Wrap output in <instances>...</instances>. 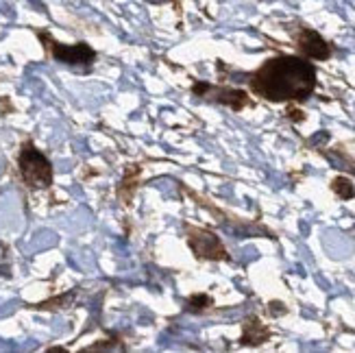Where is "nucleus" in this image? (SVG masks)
Masks as SVG:
<instances>
[{"label": "nucleus", "instance_id": "f257e3e1", "mask_svg": "<svg viewBox=\"0 0 355 353\" xmlns=\"http://www.w3.org/2000/svg\"><path fill=\"white\" fill-rule=\"evenodd\" d=\"M249 83L255 94L266 101L303 103L312 96L316 87V70L301 57L282 55L266 61Z\"/></svg>", "mask_w": 355, "mask_h": 353}, {"label": "nucleus", "instance_id": "f03ea898", "mask_svg": "<svg viewBox=\"0 0 355 353\" xmlns=\"http://www.w3.org/2000/svg\"><path fill=\"white\" fill-rule=\"evenodd\" d=\"M20 173L31 188H49L53 183V168L33 144H24L20 153Z\"/></svg>", "mask_w": 355, "mask_h": 353}, {"label": "nucleus", "instance_id": "7ed1b4c3", "mask_svg": "<svg viewBox=\"0 0 355 353\" xmlns=\"http://www.w3.org/2000/svg\"><path fill=\"white\" fill-rule=\"evenodd\" d=\"M188 244L198 259H229L220 238L207 229L188 227Z\"/></svg>", "mask_w": 355, "mask_h": 353}, {"label": "nucleus", "instance_id": "20e7f679", "mask_svg": "<svg viewBox=\"0 0 355 353\" xmlns=\"http://www.w3.org/2000/svg\"><path fill=\"white\" fill-rule=\"evenodd\" d=\"M192 92H194L196 96H203V98H211L216 103H223V105L231 107L234 112H240V110H244L246 105H251L249 94L242 92V89H234V87H216V85H209V83L196 81Z\"/></svg>", "mask_w": 355, "mask_h": 353}, {"label": "nucleus", "instance_id": "39448f33", "mask_svg": "<svg viewBox=\"0 0 355 353\" xmlns=\"http://www.w3.org/2000/svg\"><path fill=\"white\" fill-rule=\"evenodd\" d=\"M53 55H55V59L64 61V64H70V66H89L96 57L87 44H74V46L55 44Z\"/></svg>", "mask_w": 355, "mask_h": 353}, {"label": "nucleus", "instance_id": "423d86ee", "mask_svg": "<svg viewBox=\"0 0 355 353\" xmlns=\"http://www.w3.org/2000/svg\"><path fill=\"white\" fill-rule=\"evenodd\" d=\"M299 49L303 55L307 57H312V59H329L331 55V49H329V44L322 40L316 31H310V28H305L301 31V35H299Z\"/></svg>", "mask_w": 355, "mask_h": 353}, {"label": "nucleus", "instance_id": "0eeeda50", "mask_svg": "<svg viewBox=\"0 0 355 353\" xmlns=\"http://www.w3.org/2000/svg\"><path fill=\"white\" fill-rule=\"evenodd\" d=\"M270 338V329L261 323L257 316H249L244 320L242 325V338L240 343L246 347H257V345H264Z\"/></svg>", "mask_w": 355, "mask_h": 353}, {"label": "nucleus", "instance_id": "6e6552de", "mask_svg": "<svg viewBox=\"0 0 355 353\" xmlns=\"http://www.w3.org/2000/svg\"><path fill=\"white\" fill-rule=\"evenodd\" d=\"M331 190L343 198V201H349V198H353L355 196V188H353V183H351V179H347V177H336L334 181H331Z\"/></svg>", "mask_w": 355, "mask_h": 353}, {"label": "nucleus", "instance_id": "1a4fd4ad", "mask_svg": "<svg viewBox=\"0 0 355 353\" xmlns=\"http://www.w3.org/2000/svg\"><path fill=\"white\" fill-rule=\"evenodd\" d=\"M327 157L334 166L340 168V171H351L355 175V162L351 157H347L343 150H331V153H327Z\"/></svg>", "mask_w": 355, "mask_h": 353}, {"label": "nucleus", "instance_id": "9d476101", "mask_svg": "<svg viewBox=\"0 0 355 353\" xmlns=\"http://www.w3.org/2000/svg\"><path fill=\"white\" fill-rule=\"evenodd\" d=\"M211 305V299L207 295H192L188 299V312H203Z\"/></svg>", "mask_w": 355, "mask_h": 353}, {"label": "nucleus", "instance_id": "9b49d317", "mask_svg": "<svg viewBox=\"0 0 355 353\" xmlns=\"http://www.w3.org/2000/svg\"><path fill=\"white\" fill-rule=\"evenodd\" d=\"M268 312H270L272 316H282V314H286V308H284V303L272 301V303L268 305Z\"/></svg>", "mask_w": 355, "mask_h": 353}]
</instances>
